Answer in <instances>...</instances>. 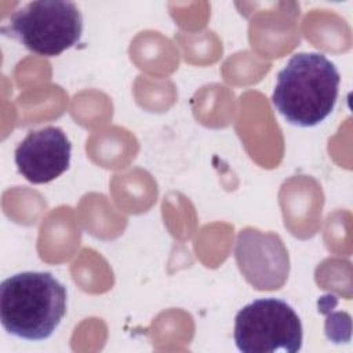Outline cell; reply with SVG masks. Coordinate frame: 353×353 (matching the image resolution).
I'll return each instance as SVG.
<instances>
[{"instance_id":"7a4b0ae2","label":"cell","mask_w":353,"mask_h":353,"mask_svg":"<svg viewBox=\"0 0 353 353\" xmlns=\"http://www.w3.org/2000/svg\"><path fill=\"white\" fill-rule=\"evenodd\" d=\"M66 287L48 272H21L0 285L4 330L26 341H44L66 314Z\"/></svg>"},{"instance_id":"6da1fadb","label":"cell","mask_w":353,"mask_h":353,"mask_svg":"<svg viewBox=\"0 0 353 353\" xmlns=\"http://www.w3.org/2000/svg\"><path fill=\"white\" fill-rule=\"evenodd\" d=\"M341 74L320 52L294 54L277 73L272 94L274 109L298 127H314L335 108Z\"/></svg>"},{"instance_id":"3957f363","label":"cell","mask_w":353,"mask_h":353,"mask_svg":"<svg viewBox=\"0 0 353 353\" xmlns=\"http://www.w3.org/2000/svg\"><path fill=\"white\" fill-rule=\"evenodd\" d=\"M1 32L37 55L57 57L79 43L83 17L73 1H30L10 15Z\"/></svg>"},{"instance_id":"277c9868","label":"cell","mask_w":353,"mask_h":353,"mask_svg":"<svg viewBox=\"0 0 353 353\" xmlns=\"http://www.w3.org/2000/svg\"><path fill=\"white\" fill-rule=\"evenodd\" d=\"M233 338L243 353H296L302 347V323L285 301L256 299L236 314Z\"/></svg>"},{"instance_id":"5b68a950","label":"cell","mask_w":353,"mask_h":353,"mask_svg":"<svg viewBox=\"0 0 353 353\" xmlns=\"http://www.w3.org/2000/svg\"><path fill=\"white\" fill-rule=\"evenodd\" d=\"M234 258L244 279L259 291L281 288L290 273L287 248L274 233H263L252 228L240 230Z\"/></svg>"},{"instance_id":"8992f818","label":"cell","mask_w":353,"mask_h":353,"mask_svg":"<svg viewBox=\"0 0 353 353\" xmlns=\"http://www.w3.org/2000/svg\"><path fill=\"white\" fill-rule=\"evenodd\" d=\"M72 143L54 125L29 131L15 149L19 174L30 183H48L63 174L70 164Z\"/></svg>"}]
</instances>
